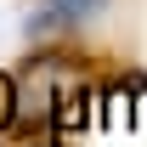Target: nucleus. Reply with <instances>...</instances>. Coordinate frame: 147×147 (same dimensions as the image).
<instances>
[{"label":"nucleus","mask_w":147,"mask_h":147,"mask_svg":"<svg viewBox=\"0 0 147 147\" xmlns=\"http://www.w3.org/2000/svg\"><path fill=\"white\" fill-rule=\"evenodd\" d=\"M102 11H108V0H34V11L23 17V34L34 45H45V40H62L74 28L96 23Z\"/></svg>","instance_id":"obj_1"},{"label":"nucleus","mask_w":147,"mask_h":147,"mask_svg":"<svg viewBox=\"0 0 147 147\" xmlns=\"http://www.w3.org/2000/svg\"><path fill=\"white\" fill-rule=\"evenodd\" d=\"M0 113L11 119V79H0Z\"/></svg>","instance_id":"obj_2"}]
</instances>
